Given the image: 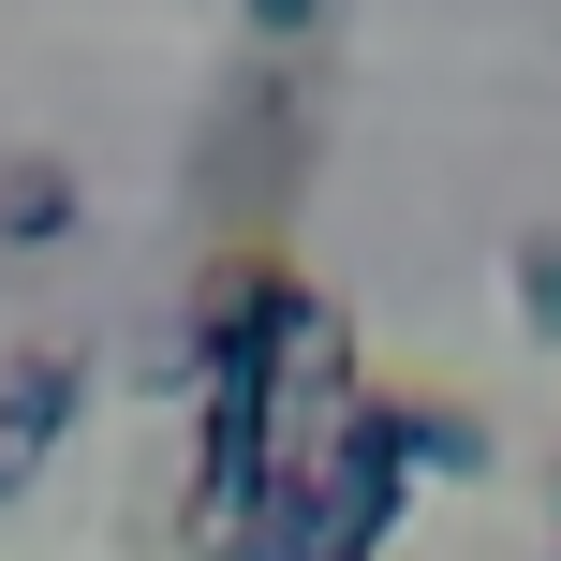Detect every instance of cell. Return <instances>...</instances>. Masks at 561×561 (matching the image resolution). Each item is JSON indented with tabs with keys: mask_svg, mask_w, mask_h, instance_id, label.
I'll use <instances>...</instances> for the list:
<instances>
[{
	"mask_svg": "<svg viewBox=\"0 0 561 561\" xmlns=\"http://www.w3.org/2000/svg\"><path fill=\"white\" fill-rule=\"evenodd\" d=\"M547 503H561V458H547Z\"/></svg>",
	"mask_w": 561,
	"mask_h": 561,
	"instance_id": "obj_8",
	"label": "cell"
},
{
	"mask_svg": "<svg viewBox=\"0 0 561 561\" xmlns=\"http://www.w3.org/2000/svg\"><path fill=\"white\" fill-rule=\"evenodd\" d=\"M399 399V458H414V488L428 473H488V414L473 399H444V385H385Z\"/></svg>",
	"mask_w": 561,
	"mask_h": 561,
	"instance_id": "obj_3",
	"label": "cell"
},
{
	"mask_svg": "<svg viewBox=\"0 0 561 561\" xmlns=\"http://www.w3.org/2000/svg\"><path fill=\"white\" fill-rule=\"evenodd\" d=\"M75 399H89V355H75V340H15V355H0V444L45 458L59 428H75Z\"/></svg>",
	"mask_w": 561,
	"mask_h": 561,
	"instance_id": "obj_2",
	"label": "cell"
},
{
	"mask_svg": "<svg viewBox=\"0 0 561 561\" xmlns=\"http://www.w3.org/2000/svg\"><path fill=\"white\" fill-rule=\"evenodd\" d=\"M237 15H252L266 45H310V30H325V0H237Z\"/></svg>",
	"mask_w": 561,
	"mask_h": 561,
	"instance_id": "obj_6",
	"label": "cell"
},
{
	"mask_svg": "<svg viewBox=\"0 0 561 561\" xmlns=\"http://www.w3.org/2000/svg\"><path fill=\"white\" fill-rule=\"evenodd\" d=\"M15 488H30V458H15V444H0V503H15Z\"/></svg>",
	"mask_w": 561,
	"mask_h": 561,
	"instance_id": "obj_7",
	"label": "cell"
},
{
	"mask_svg": "<svg viewBox=\"0 0 561 561\" xmlns=\"http://www.w3.org/2000/svg\"><path fill=\"white\" fill-rule=\"evenodd\" d=\"M0 237H15V252H45V237H75V163H45V148H15V163H0Z\"/></svg>",
	"mask_w": 561,
	"mask_h": 561,
	"instance_id": "obj_4",
	"label": "cell"
},
{
	"mask_svg": "<svg viewBox=\"0 0 561 561\" xmlns=\"http://www.w3.org/2000/svg\"><path fill=\"white\" fill-rule=\"evenodd\" d=\"M503 266H517V325H533L547 355H561V222H533V237H517Z\"/></svg>",
	"mask_w": 561,
	"mask_h": 561,
	"instance_id": "obj_5",
	"label": "cell"
},
{
	"mask_svg": "<svg viewBox=\"0 0 561 561\" xmlns=\"http://www.w3.org/2000/svg\"><path fill=\"white\" fill-rule=\"evenodd\" d=\"M325 296L310 266H280L266 237H237V252L193 266V296H178V355H193V385H222V369H266L280 385V340H296V310Z\"/></svg>",
	"mask_w": 561,
	"mask_h": 561,
	"instance_id": "obj_1",
	"label": "cell"
}]
</instances>
